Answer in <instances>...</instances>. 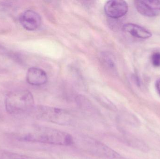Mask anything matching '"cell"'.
<instances>
[{"instance_id":"277c9868","label":"cell","mask_w":160,"mask_h":159,"mask_svg":"<svg viewBox=\"0 0 160 159\" xmlns=\"http://www.w3.org/2000/svg\"><path fill=\"white\" fill-rule=\"evenodd\" d=\"M86 148L93 154L107 159H127L102 143L92 138L84 140Z\"/></svg>"},{"instance_id":"5bb4252c","label":"cell","mask_w":160,"mask_h":159,"mask_svg":"<svg viewBox=\"0 0 160 159\" xmlns=\"http://www.w3.org/2000/svg\"><path fill=\"white\" fill-rule=\"evenodd\" d=\"M10 52L6 48L0 44V55L1 56H8Z\"/></svg>"},{"instance_id":"52a82bcc","label":"cell","mask_w":160,"mask_h":159,"mask_svg":"<svg viewBox=\"0 0 160 159\" xmlns=\"http://www.w3.org/2000/svg\"><path fill=\"white\" fill-rule=\"evenodd\" d=\"M26 78L29 84L34 86L45 85L48 79L46 72L37 67H32L29 69L26 74Z\"/></svg>"},{"instance_id":"5b68a950","label":"cell","mask_w":160,"mask_h":159,"mask_svg":"<svg viewBox=\"0 0 160 159\" xmlns=\"http://www.w3.org/2000/svg\"><path fill=\"white\" fill-rule=\"evenodd\" d=\"M104 10L105 14L109 17L119 18L128 13V6L126 1L112 0L105 3Z\"/></svg>"},{"instance_id":"8992f818","label":"cell","mask_w":160,"mask_h":159,"mask_svg":"<svg viewBox=\"0 0 160 159\" xmlns=\"http://www.w3.org/2000/svg\"><path fill=\"white\" fill-rule=\"evenodd\" d=\"M19 21L25 30L34 31L40 27L41 18L40 15L36 11L27 10L22 13L19 18Z\"/></svg>"},{"instance_id":"30bf717a","label":"cell","mask_w":160,"mask_h":159,"mask_svg":"<svg viewBox=\"0 0 160 159\" xmlns=\"http://www.w3.org/2000/svg\"><path fill=\"white\" fill-rule=\"evenodd\" d=\"M0 159H46L39 158L27 155L8 151H3L0 153Z\"/></svg>"},{"instance_id":"4fadbf2b","label":"cell","mask_w":160,"mask_h":159,"mask_svg":"<svg viewBox=\"0 0 160 159\" xmlns=\"http://www.w3.org/2000/svg\"><path fill=\"white\" fill-rule=\"evenodd\" d=\"M104 56L105 57H104V58L102 59L104 63H106L107 65L109 66V67L113 68L114 66V63L112 60V58L111 57L110 58V57H107V55Z\"/></svg>"},{"instance_id":"9a60e30c","label":"cell","mask_w":160,"mask_h":159,"mask_svg":"<svg viewBox=\"0 0 160 159\" xmlns=\"http://www.w3.org/2000/svg\"><path fill=\"white\" fill-rule=\"evenodd\" d=\"M10 6V3L7 2H0V11H4Z\"/></svg>"},{"instance_id":"2e32d148","label":"cell","mask_w":160,"mask_h":159,"mask_svg":"<svg viewBox=\"0 0 160 159\" xmlns=\"http://www.w3.org/2000/svg\"><path fill=\"white\" fill-rule=\"evenodd\" d=\"M156 88H157V91L160 96V79L157 81L156 83Z\"/></svg>"},{"instance_id":"6da1fadb","label":"cell","mask_w":160,"mask_h":159,"mask_svg":"<svg viewBox=\"0 0 160 159\" xmlns=\"http://www.w3.org/2000/svg\"><path fill=\"white\" fill-rule=\"evenodd\" d=\"M20 141L60 146H70L74 143L69 133L46 127H37L21 135Z\"/></svg>"},{"instance_id":"8fae6325","label":"cell","mask_w":160,"mask_h":159,"mask_svg":"<svg viewBox=\"0 0 160 159\" xmlns=\"http://www.w3.org/2000/svg\"><path fill=\"white\" fill-rule=\"evenodd\" d=\"M145 2L153 10H160V1L158 0H145Z\"/></svg>"},{"instance_id":"7a4b0ae2","label":"cell","mask_w":160,"mask_h":159,"mask_svg":"<svg viewBox=\"0 0 160 159\" xmlns=\"http://www.w3.org/2000/svg\"><path fill=\"white\" fill-rule=\"evenodd\" d=\"M5 106L7 112L10 115L30 113L34 107L33 96L26 90L13 91L6 97Z\"/></svg>"},{"instance_id":"7c38bea8","label":"cell","mask_w":160,"mask_h":159,"mask_svg":"<svg viewBox=\"0 0 160 159\" xmlns=\"http://www.w3.org/2000/svg\"><path fill=\"white\" fill-rule=\"evenodd\" d=\"M151 62L152 64L155 67H158L160 66V52H156L153 53L151 57Z\"/></svg>"},{"instance_id":"3957f363","label":"cell","mask_w":160,"mask_h":159,"mask_svg":"<svg viewBox=\"0 0 160 159\" xmlns=\"http://www.w3.org/2000/svg\"><path fill=\"white\" fill-rule=\"evenodd\" d=\"M36 118L60 125H69L73 117L66 111L55 107L39 106L34 107L30 112Z\"/></svg>"},{"instance_id":"9c48e42d","label":"cell","mask_w":160,"mask_h":159,"mask_svg":"<svg viewBox=\"0 0 160 159\" xmlns=\"http://www.w3.org/2000/svg\"><path fill=\"white\" fill-rule=\"evenodd\" d=\"M134 3L136 10L143 16L153 17L157 15L156 11L152 9L144 1H135Z\"/></svg>"},{"instance_id":"ba28073f","label":"cell","mask_w":160,"mask_h":159,"mask_svg":"<svg viewBox=\"0 0 160 159\" xmlns=\"http://www.w3.org/2000/svg\"><path fill=\"white\" fill-rule=\"evenodd\" d=\"M123 30L132 36L140 39H148L152 35L151 32L148 30L133 23H128L124 24L123 26Z\"/></svg>"}]
</instances>
